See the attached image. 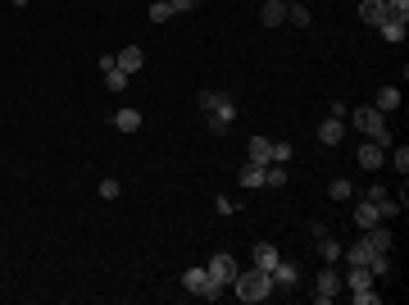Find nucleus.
<instances>
[{
  "label": "nucleus",
  "instance_id": "dca6fc26",
  "mask_svg": "<svg viewBox=\"0 0 409 305\" xmlns=\"http://www.w3.org/2000/svg\"><path fill=\"white\" fill-rule=\"evenodd\" d=\"M359 237H364L373 251H391V228H387V223H373L368 233H359Z\"/></svg>",
  "mask_w": 409,
  "mask_h": 305
},
{
  "label": "nucleus",
  "instance_id": "39448f33",
  "mask_svg": "<svg viewBox=\"0 0 409 305\" xmlns=\"http://www.w3.org/2000/svg\"><path fill=\"white\" fill-rule=\"evenodd\" d=\"M204 269H209V278L219 283V287H232V278H237V273H241V264L232 260V255H223V251H219V255H214L209 264H204Z\"/></svg>",
  "mask_w": 409,
  "mask_h": 305
},
{
  "label": "nucleus",
  "instance_id": "f3484780",
  "mask_svg": "<svg viewBox=\"0 0 409 305\" xmlns=\"http://www.w3.org/2000/svg\"><path fill=\"white\" fill-rule=\"evenodd\" d=\"M287 18H291L296 27H309V23H314V14H309L305 0H287Z\"/></svg>",
  "mask_w": 409,
  "mask_h": 305
},
{
  "label": "nucleus",
  "instance_id": "f03ea898",
  "mask_svg": "<svg viewBox=\"0 0 409 305\" xmlns=\"http://www.w3.org/2000/svg\"><path fill=\"white\" fill-rule=\"evenodd\" d=\"M200 110H204V123H209V132H228L232 119H237V100H232V91H200Z\"/></svg>",
  "mask_w": 409,
  "mask_h": 305
},
{
  "label": "nucleus",
  "instance_id": "c9c22d12",
  "mask_svg": "<svg viewBox=\"0 0 409 305\" xmlns=\"http://www.w3.org/2000/svg\"><path fill=\"white\" fill-rule=\"evenodd\" d=\"M327 114H332V119H346V114H350V105H346V100H332V110H327Z\"/></svg>",
  "mask_w": 409,
  "mask_h": 305
},
{
  "label": "nucleus",
  "instance_id": "412c9836",
  "mask_svg": "<svg viewBox=\"0 0 409 305\" xmlns=\"http://www.w3.org/2000/svg\"><path fill=\"white\" fill-rule=\"evenodd\" d=\"M114 128H119V132H136V128H141V110H114Z\"/></svg>",
  "mask_w": 409,
  "mask_h": 305
},
{
  "label": "nucleus",
  "instance_id": "393cba45",
  "mask_svg": "<svg viewBox=\"0 0 409 305\" xmlns=\"http://www.w3.org/2000/svg\"><path fill=\"white\" fill-rule=\"evenodd\" d=\"M327 196H332V201H350V196H355V183H350V178H332V183H327Z\"/></svg>",
  "mask_w": 409,
  "mask_h": 305
},
{
  "label": "nucleus",
  "instance_id": "473e14b6",
  "mask_svg": "<svg viewBox=\"0 0 409 305\" xmlns=\"http://www.w3.org/2000/svg\"><path fill=\"white\" fill-rule=\"evenodd\" d=\"M173 14H191V9H200V0H169Z\"/></svg>",
  "mask_w": 409,
  "mask_h": 305
},
{
  "label": "nucleus",
  "instance_id": "4be33fe9",
  "mask_svg": "<svg viewBox=\"0 0 409 305\" xmlns=\"http://www.w3.org/2000/svg\"><path fill=\"white\" fill-rule=\"evenodd\" d=\"M318 242V255H323V264H332V260H341V242L332 233H323V237H314Z\"/></svg>",
  "mask_w": 409,
  "mask_h": 305
},
{
  "label": "nucleus",
  "instance_id": "20e7f679",
  "mask_svg": "<svg viewBox=\"0 0 409 305\" xmlns=\"http://www.w3.org/2000/svg\"><path fill=\"white\" fill-rule=\"evenodd\" d=\"M182 287H187L191 292V297H200V301H219V283H214L209 278V269H187V273H182Z\"/></svg>",
  "mask_w": 409,
  "mask_h": 305
},
{
  "label": "nucleus",
  "instance_id": "aec40b11",
  "mask_svg": "<svg viewBox=\"0 0 409 305\" xmlns=\"http://www.w3.org/2000/svg\"><path fill=\"white\" fill-rule=\"evenodd\" d=\"M373 110H382V114L401 110V87H382V91H377V100H373Z\"/></svg>",
  "mask_w": 409,
  "mask_h": 305
},
{
  "label": "nucleus",
  "instance_id": "72a5a7b5",
  "mask_svg": "<svg viewBox=\"0 0 409 305\" xmlns=\"http://www.w3.org/2000/svg\"><path fill=\"white\" fill-rule=\"evenodd\" d=\"M214 209H219V214H232L237 205H232V196H214Z\"/></svg>",
  "mask_w": 409,
  "mask_h": 305
},
{
  "label": "nucleus",
  "instance_id": "f257e3e1",
  "mask_svg": "<svg viewBox=\"0 0 409 305\" xmlns=\"http://www.w3.org/2000/svg\"><path fill=\"white\" fill-rule=\"evenodd\" d=\"M273 292H278V287H273V273H268V269H259V264H255V269H241L237 278H232V297L246 301V305L268 301Z\"/></svg>",
  "mask_w": 409,
  "mask_h": 305
},
{
  "label": "nucleus",
  "instance_id": "5701e85b",
  "mask_svg": "<svg viewBox=\"0 0 409 305\" xmlns=\"http://www.w3.org/2000/svg\"><path fill=\"white\" fill-rule=\"evenodd\" d=\"M237 183L241 187H264V164H250V160H246V169L237 174Z\"/></svg>",
  "mask_w": 409,
  "mask_h": 305
},
{
  "label": "nucleus",
  "instance_id": "cd10ccee",
  "mask_svg": "<svg viewBox=\"0 0 409 305\" xmlns=\"http://www.w3.org/2000/svg\"><path fill=\"white\" fill-rule=\"evenodd\" d=\"M169 18H173V5H169V0H155V5H150V23H169Z\"/></svg>",
  "mask_w": 409,
  "mask_h": 305
},
{
  "label": "nucleus",
  "instance_id": "423d86ee",
  "mask_svg": "<svg viewBox=\"0 0 409 305\" xmlns=\"http://www.w3.org/2000/svg\"><path fill=\"white\" fill-rule=\"evenodd\" d=\"M337 292H341V273L332 264H323V273H318V283H314V305H327Z\"/></svg>",
  "mask_w": 409,
  "mask_h": 305
},
{
  "label": "nucleus",
  "instance_id": "6ab92c4d",
  "mask_svg": "<svg viewBox=\"0 0 409 305\" xmlns=\"http://www.w3.org/2000/svg\"><path fill=\"white\" fill-rule=\"evenodd\" d=\"M341 255H346V264H368V255H373V246L359 237L355 246H341Z\"/></svg>",
  "mask_w": 409,
  "mask_h": 305
},
{
  "label": "nucleus",
  "instance_id": "b1692460",
  "mask_svg": "<svg viewBox=\"0 0 409 305\" xmlns=\"http://www.w3.org/2000/svg\"><path fill=\"white\" fill-rule=\"evenodd\" d=\"M278 260H282V255H278V246H273V242H259L255 246V264H259V269H273Z\"/></svg>",
  "mask_w": 409,
  "mask_h": 305
},
{
  "label": "nucleus",
  "instance_id": "9d476101",
  "mask_svg": "<svg viewBox=\"0 0 409 305\" xmlns=\"http://www.w3.org/2000/svg\"><path fill=\"white\" fill-rule=\"evenodd\" d=\"M259 23H264V27H282V23H287V0H264V5H259Z\"/></svg>",
  "mask_w": 409,
  "mask_h": 305
},
{
  "label": "nucleus",
  "instance_id": "2f4dec72",
  "mask_svg": "<svg viewBox=\"0 0 409 305\" xmlns=\"http://www.w3.org/2000/svg\"><path fill=\"white\" fill-rule=\"evenodd\" d=\"M119 192H123V187H119V178H105V183H100V196H105V201H114Z\"/></svg>",
  "mask_w": 409,
  "mask_h": 305
},
{
  "label": "nucleus",
  "instance_id": "f8f14e48",
  "mask_svg": "<svg viewBox=\"0 0 409 305\" xmlns=\"http://www.w3.org/2000/svg\"><path fill=\"white\" fill-rule=\"evenodd\" d=\"M359 18H364L368 27H377V23H387V0H359Z\"/></svg>",
  "mask_w": 409,
  "mask_h": 305
},
{
  "label": "nucleus",
  "instance_id": "f704fd0d",
  "mask_svg": "<svg viewBox=\"0 0 409 305\" xmlns=\"http://www.w3.org/2000/svg\"><path fill=\"white\" fill-rule=\"evenodd\" d=\"M382 196H391V192H387V187H382V183H373V187H368V201H373V205H377V201H382Z\"/></svg>",
  "mask_w": 409,
  "mask_h": 305
},
{
  "label": "nucleus",
  "instance_id": "6e6552de",
  "mask_svg": "<svg viewBox=\"0 0 409 305\" xmlns=\"http://www.w3.org/2000/svg\"><path fill=\"white\" fill-rule=\"evenodd\" d=\"M318 141H323V146H341V141H346V119H332V114H327V119L318 123Z\"/></svg>",
  "mask_w": 409,
  "mask_h": 305
},
{
  "label": "nucleus",
  "instance_id": "9b49d317",
  "mask_svg": "<svg viewBox=\"0 0 409 305\" xmlns=\"http://www.w3.org/2000/svg\"><path fill=\"white\" fill-rule=\"evenodd\" d=\"M350 219H355V228H359V233H368V228H373V223H382V214H377V205L368 201V196H364V201L355 205V214H350Z\"/></svg>",
  "mask_w": 409,
  "mask_h": 305
},
{
  "label": "nucleus",
  "instance_id": "4468645a",
  "mask_svg": "<svg viewBox=\"0 0 409 305\" xmlns=\"http://www.w3.org/2000/svg\"><path fill=\"white\" fill-rule=\"evenodd\" d=\"M114 64H119L123 73H136V69L145 64V51H141V46H123V51L114 55Z\"/></svg>",
  "mask_w": 409,
  "mask_h": 305
},
{
  "label": "nucleus",
  "instance_id": "2eb2a0df",
  "mask_svg": "<svg viewBox=\"0 0 409 305\" xmlns=\"http://www.w3.org/2000/svg\"><path fill=\"white\" fill-rule=\"evenodd\" d=\"M246 155H250V164H268V160H273V137H250Z\"/></svg>",
  "mask_w": 409,
  "mask_h": 305
},
{
  "label": "nucleus",
  "instance_id": "a211bd4d",
  "mask_svg": "<svg viewBox=\"0 0 409 305\" xmlns=\"http://www.w3.org/2000/svg\"><path fill=\"white\" fill-rule=\"evenodd\" d=\"M377 32H382V41H405V37H409V23H401V18H387V23H377Z\"/></svg>",
  "mask_w": 409,
  "mask_h": 305
},
{
  "label": "nucleus",
  "instance_id": "0eeeda50",
  "mask_svg": "<svg viewBox=\"0 0 409 305\" xmlns=\"http://www.w3.org/2000/svg\"><path fill=\"white\" fill-rule=\"evenodd\" d=\"M268 273H273V287H296L300 283V264L296 260H278Z\"/></svg>",
  "mask_w": 409,
  "mask_h": 305
},
{
  "label": "nucleus",
  "instance_id": "a878e982",
  "mask_svg": "<svg viewBox=\"0 0 409 305\" xmlns=\"http://www.w3.org/2000/svg\"><path fill=\"white\" fill-rule=\"evenodd\" d=\"M387 160H391V169H396V174H409V146H391V155H387Z\"/></svg>",
  "mask_w": 409,
  "mask_h": 305
},
{
  "label": "nucleus",
  "instance_id": "7c9ffc66",
  "mask_svg": "<svg viewBox=\"0 0 409 305\" xmlns=\"http://www.w3.org/2000/svg\"><path fill=\"white\" fill-rule=\"evenodd\" d=\"M350 301H355V305H377L382 292H373V287H368V292H350Z\"/></svg>",
  "mask_w": 409,
  "mask_h": 305
},
{
  "label": "nucleus",
  "instance_id": "e433bc0d",
  "mask_svg": "<svg viewBox=\"0 0 409 305\" xmlns=\"http://www.w3.org/2000/svg\"><path fill=\"white\" fill-rule=\"evenodd\" d=\"M9 5H14V9H23V5H27V0H9Z\"/></svg>",
  "mask_w": 409,
  "mask_h": 305
},
{
  "label": "nucleus",
  "instance_id": "bb28decb",
  "mask_svg": "<svg viewBox=\"0 0 409 305\" xmlns=\"http://www.w3.org/2000/svg\"><path fill=\"white\" fill-rule=\"evenodd\" d=\"M287 183V164H264V187H282Z\"/></svg>",
  "mask_w": 409,
  "mask_h": 305
},
{
  "label": "nucleus",
  "instance_id": "c85d7f7f",
  "mask_svg": "<svg viewBox=\"0 0 409 305\" xmlns=\"http://www.w3.org/2000/svg\"><path fill=\"white\" fill-rule=\"evenodd\" d=\"M268 164H291V141H273V160Z\"/></svg>",
  "mask_w": 409,
  "mask_h": 305
},
{
  "label": "nucleus",
  "instance_id": "ddd939ff",
  "mask_svg": "<svg viewBox=\"0 0 409 305\" xmlns=\"http://www.w3.org/2000/svg\"><path fill=\"white\" fill-rule=\"evenodd\" d=\"M359 164H364V169H382L387 164V146H377V141L364 137V146H359Z\"/></svg>",
  "mask_w": 409,
  "mask_h": 305
},
{
  "label": "nucleus",
  "instance_id": "1a4fd4ad",
  "mask_svg": "<svg viewBox=\"0 0 409 305\" xmlns=\"http://www.w3.org/2000/svg\"><path fill=\"white\" fill-rule=\"evenodd\" d=\"M100 73H105V87H110V91H123V87H128V73L114 64V55H100Z\"/></svg>",
  "mask_w": 409,
  "mask_h": 305
},
{
  "label": "nucleus",
  "instance_id": "7ed1b4c3",
  "mask_svg": "<svg viewBox=\"0 0 409 305\" xmlns=\"http://www.w3.org/2000/svg\"><path fill=\"white\" fill-rule=\"evenodd\" d=\"M346 123H355L359 137L377 141V146H396L391 128H387V114H382V110H373V105H359V110H350V114H346Z\"/></svg>",
  "mask_w": 409,
  "mask_h": 305
},
{
  "label": "nucleus",
  "instance_id": "c756f323",
  "mask_svg": "<svg viewBox=\"0 0 409 305\" xmlns=\"http://www.w3.org/2000/svg\"><path fill=\"white\" fill-rule=\"evenodd\" d=\"M387 14L401 18V23H409V0H387Z\"/></svg>",
  "mask_w": 409,
  "mask_h": 305
}]
</instances>
